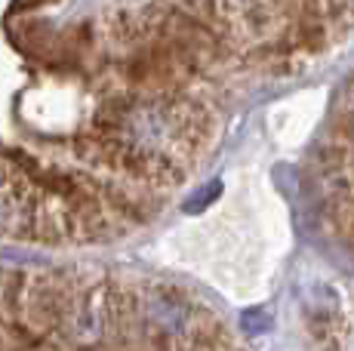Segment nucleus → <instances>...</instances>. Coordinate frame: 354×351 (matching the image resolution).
Returning a JSON list of instances; mask_svg holds the SVG:
<instances>
[{"instance_id": "nucleus-4", "label": "nucleus", "mask_w": 354, "mask_h": 351, "mask_svg": "<svg viewBox=\"0 0 354 351\" xmlns=\"http://www.w3.org/2000/svg\"><path fill=\"white\" fill-rule=\"evenodd\" d=\"M241 330L243 336H262L271 330V314L265 308H247L241 314Z\"/></svg>"}, {"instance_id": "nucleus-2", "label": "nucleus", "mask_w": 354, "mask_h": 351, "mask_svg": "<svg viewBox=\"0 0 354 351\" xmlns=\"http://www.w3.org/2000/svg\"><path fill=\"white\" fill-rule=\"evenodd\" d=\"M142 314H145V321L151 323L160 336H167V339H182L194 323V312H192V305H188V299L169 287L148 290Z\"/></svg>"}, {"instance_id": "nucleus-6", "label": "nucleus", "mask_w": 354, "mask_h": 351, "mask_svg": "<svg viewBox=\"0 0 354 351\" xmlns=\"http://www.w3.org/2000/svg\"><path fill=\"white\" fill-rule=\"evenodd\" d=\"M234 3H250V0H234Z\"/></svg>"}, {"instance_id": "nucleus-3", "label": "nucleus", "mask_w": 354, "mask_h": 351, "mask_svg": "<svg viewBox=\"0 0 354 351\" xmlns=\"http://www.w3.org/2000/svg\"><path fill=\"white\" fill-rule=\"evenodd\" d=\"M219 194H222V182H219V179H213V182H207V185L197 188L192 198H188L185 204H182V210H185L188 216H197V213L209 210V204H213V200H219Z\"/></svg>"}, {"instance_id": "nucleus-1", "label": "nucleus", "mask_w": 354, "mask_h": 351, "mask_svg": "<svg viewBox=\"0 0 354 351\" xmlns=\"http://www.w3.org/2000/svg\"><path fill=\"white\" fill-rule=\"evenodd\" d=\"M185 111L163 99L133 102L120 114V133L124 142L139 158H163L169 148L185 136Z\"/></svg>"}, {"instance_id": "nucleus-5", "label": "nucleus", "mask_w": 354, "mask_h": 351, "mask_svg": "<svg viewBox=\"0 0 354 351\" xmlns=\"http://www.w3.org/2000/svg\"><path fill=\"white\" fill-rule=\"evenodd\" d=\"M339 130H342V136L348 142H354V105L342 111V117H339Z\"/></svg>"}]
</instances>
